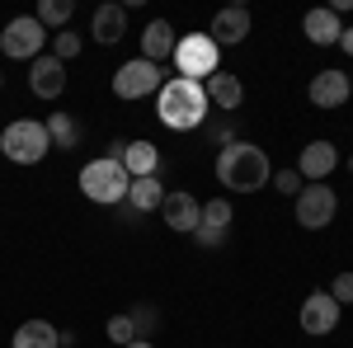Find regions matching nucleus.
<instances>
[{
  "mask_svg": "<svg viewBox=\"0 0 353 348\" xmlns=\"http://www.w3.org/2000/svg\"><path fill=\"white\" fill-rule=\"evenodd\" d=\"M161 216L170 231H179V236H193L198 231V221H203V203L193 198L189 188H170L161 203Z\"/></svg>",
  "mask_w": 353,
  "mask_h": 348,
  "instance_id": "obj_9",
  "label": "nucleus"
},
{
  "mask_svg": "<svg viewBox=\"0 0 353 348\" xmlns=\"http://www.w3.org/2000/svg\"><path fill=\"white\" fill-rule=\"evenodd\" d=\"M109 339H113V344H123V348L132 344V339H137L132 316H113V320H109Z\"/></svg>",
  "mask_w": 353,
  "mask_h": 348,
  "instance_id": "obj_25",
  "label": "nucleus"
},
{
  "mask_svg": "<svg viewBox=\"0 0 353 348\" xmlns=\"http://www.w3.org/2000/svg\"><path fill=\"white\" fill-rule=\"evenodd\" d=\"M28 90H33L38 99H61V90H66V66H61L57 57H38L33 71H28Z\"/></svg>",
  "mask_w": 353,
  "mask_h": 348,
  "instance_id": "obj_11",
  "label": "nucleus"
},
{
  "mask_svg": "<svg viewBox=\"0 0 353 348\" xmlns=\"http://www.w3.org/2000/svg\"><path fill=\"white\" fill-rule=\"evenodd\" d=\"M0 151H5L14 165H38L48 151H52V141H48V127H43V123L19 118V123H10V127L0 132Z\"/></svg>",
  "mask_w": 353,
  "mask_h": 348,
  "instance_id": "obj_5",
  "label": "nucleus"
},
{
  "mask_svg": "<svg viewBox=\"0 0 353 348\" xmlns=\"http://www.w3.org/2000/svg\"><path fill=\"white\" fill-rule=\"evenodd\" d=\"M339 48H344V52L353 57V28H344V33H339Z\"/></svg>",
  "mask_w": 353,
  "mask_h": 348,
  "instance_id": "obj_30",
  "label": "nucleus"
},
{
  "mask_svg": "<svg viewBox=\"0 0 353 348\" xmlns=\"http://www.w3.org/2000/svg\"><path fill=\"white\" fill-rule=\"evenodd\" d=\"M66 19H71V0H43V5H38V24L48 28V24H66Z\"/></svg>",
  "mask_w": 353,
  "mask_h": 348,
  "instance_id": "obj_24",
  "label": "nucleus"
},
{
  "mask_svg": "<svg viewBox=\"0 0 353 348\" xmlns=\"http://www.w3.org/2000/svg\"><path fill=\"white\" fill-rule=\"evenodd\" d=\"M334 212H339L334 188L311 184V188H301V193H297V226H301V231H321V226H330Z\"/></svg>",
  "mask_w": 353,
  "mask_h": 348,
  "instance_id": "obj_7",
  "label": "nucleus"
},
{
  "mask_svg": "<svg viewBox=\"0 0 353 348\" xmlns=\"http://www.w3.org/2000/svg\"><path fill=\"white\" fill-rule=\"evenodd\" d=\"M349 90H353V71H349Z\"/></svg>",
  "mask_w": 353,
  "mask_h": 348,
  "instance_id": "obj_32",
  "label": "nucleus"
},
{
  "mask_svg": "<svg viewBox=\"0 0 353 348\" xmlns=\"http://www.w3.org/2000/svg\"><path fill=\"white\" fill-rule=\"evenodd\" d=\"M90 28H94V38H99V43H109V48H113V43H123V28H128L123 5H113V0H109V5H99V10H94V24H90Z\"/></svg>",
  "mask_w": 353,
  "mask_h": 348,
  "instance_id": "obj_20",
  "label": "nucleus"
},
{
  "mask_svg": "<svg viewBox=\"0 0 353 348\" xmlns=\"http://www.w3.org/2000/svg\"><path fill=\"white\" fill-rule=\"evenodd\" d=\"M132 325H137V339H141V329H146V325H156V311H151V306H137Z\"/></svg>",
  "mask_w": 353,
  "mask_h": 348,
  "instance_id": "obj_29",
  "label": "nucleus"
},
{
  "mask_svg": "<svg viewBox=\"0 0 353 348\" xmlns=\"http://www.w3.org/2000/svg\"><path fill=\"white\" fill-rule=\"evenodd\" d=\"M208 38H212V43H226V48H231V43H245V38H250V10H245V5H231V10H221L217 19H212V28H208Z\"/></svg>",
  "mask_w": 353,
  "mask_h": 348,
  "instance_id": "obj_14",
  "label": "nucleus"
},
{
  "mask_svg": "<svg viewBox=\"0 0 353 348\" xmlns=\"http://www.w3.org/2000/svg\"><path fill=\"white\" fill-rule=\"evenodd\" d=\"M301 28H306V38H311V43H321V48L339 43V33H344V24H339V14H334V10H306Z\"/></svg>",
  "mask_w": 353,
  "mask_h": 348,
  "instance_id": "obj_18",
  "label": "nucleus"
},
{
  "mask_svg": "<svg viewBox=\"0 0 353 348\" xmlns=\"http://www.w3.org/2000/svg\"><path fill=\"white\" fill-rule=\"evenodd\" d=\"M273 188L288 193V198H297V193H301V174H297V170H283V174H273Z\"/></svg>",
  "mask_w": 353,
  "mask_h": 348,
  "instance_id": "obj_28",
  "label": "nucleus"
},
{
  "mask_svg": "<svg viewBox=\"0 0 353 348\" xmlns=\"http://www.w3.org/2000/svg\"><path fill=\"white\" fill-rule=\"evenodd\" d=\"M334 165H339V151H334L330 141H311V146L301 151V161H297V174H301V179H311V184H321Z\"/></svg>",
  "mask_w": 353,
  "mask_h": 348,
  "instance_id": "obj_15",
  "label": "nucleus"
},
{
  "mask_svg": "<svg viewBox=\"0 0 353 348\" xmlns=\"http://www.w3.org/2000/svg\"><path fill=\"white\" fill-rule=\"evenodd\" d=\"M128 188H132V179H128L123 161H113V156H99L81 170V193L90 203H123Z\"/></svg>",
  "mask_w": 353,
  "mask_h": 348,
  "instance_id": "obj_3",
  "label": "nucleus"
},
{
  "mask_svg": "<svg viewBox=\"0 0 353 348\" xmlns=\"http://www.w3.org/2000/svg\"><path fill=\"white\" fill-rule=\"evenodd\" d=\"M203 94H208V104H217V108H241V99H245V90H241V81L231 76V71H217V76H208L203 81Z\"/></svg>",
  "mask_w": 353,
  "mask_h": 348,
  "instance_id": "obj_17",
  "label": "nucleus"
},
{
  "mask_svg": "<svg viewBox=\"0 0 353 348\" xmlns=\"http://www.w3.org/2000/svg\"><path fill=\"white\" fill-rule=\"evenodd\" d=\"M217 179H221V188H236V193H259L273 179L269 151L250 146V141H226L217 151Z\"/></svg>",
  "mask_w": 353,
  "mask_h": 348,
  "instance_id": "obj_1",
  "label": "nucleus"
},
{
  "mask_svg": "<svg viewBox=\"0 0 353 348\" xmlns=\"http://www.w3.org/2000/svg\"><path fill=\"white\" fill-rule=\"evenodd\" d=\"M208 94H203V85L184 81V76H174V81H165L156 90V113H161L165 127H174V132H189L198 127L203 118H208Z\"/></svg>",
  "mask_w": 353,
  "mask_h": 348,
  "instance_id": "obj_2",
  "label": "nucleus"
},
{
  "mask_svg": "<svg viewBox=\"0 0 353 348\" xmlns=\"http://www.w3.org/2000/svg\"><path fill=\"white\" fill-rule=\"evenodd\" d=\"M174 66H179L184 81L203 85L208 76H217V71H221V48L208 38V33H189V38L174 43Z\"/></svg>",
  "mask_w": 353,
  "mask_h": 348,
  "instance_id": "obj_4",
  "label": "nucleus"
},
{
  "mask_svg": "<svg viewBox=\"0 0 353 348\" xmlns=\"http://www.w3.org/2000/svg\"><path fill=\"white\" fill-rule=\"evenodd\" d=\"M330 296L339 301V311H344V306H353V273H339V278L330 283Z\"/></svg>",
  "mask_w": 353,
  "mask_h": 348,
  "instance_id": "obj_27",
  "label": "nucleus"
},
{
  "mask_svg": "<svg viewBox=\"0 0 353 348\" xmlns=\"http://www.w3.org/2000/svg\"><path fill=\"white\" fill-rule=\"evenodd\" d=\"M174 28L165 24V19H151L146 24V33H141V52H146V61H161V57H174Z\"/></svg>",
  "mask_w": 353,
  "mask_h": 348,
  "instance_id": "obj_21",
  "label": "nucleus"
},
{
  "mask_svg": "<svg viewBox=\"0 0 353 348\" xmlns=\"http://www.w3.org/2000/svg\"><path fill=\"white\" fill-rule=\"evenodd\" d=\"M226 231H231V207H226V198H212V203H203V221H198L193 240L212 249V245L226 240Z\"/></svg>",
  "mask_w": 353,
  "mask_h": 348,
  "instance_id": "obj_12",
  "label": "nucleus"
},
{
  "mask_svg": "<svg viewBox=\"0 0 353 348\" xmlns=\"http://www.w3.org/2000/svg\"><path fill=\"white\" fill-rule=\"evenodd\" d=\"M349 170H353V161H349Z\"/></svg>",
  "mask_w": 353,
  "mask_h": 348,
  "instance_id": "obj_33",
  "label": "nucleus"
},
{
  "mask_svg": "<svg viewBox=\"0 0 353 348\" xmlns=\"http://www.w3.org/2000/svg\"><path fill=\"white\" fill-rule=\"evenodd\" d=\"M43 127H48V141H52V146H61V151H76L81 127H76V118H71V113H52Z\"/></svg>",
  "mask_w": 353,
  "mask_h": 348,
  "instance_id": "obj_23",
  "label": "nucleus"
},
{
  "mask_svg": "<svg viewBox=\"0 0 353 348\" xmlns=\"http://www.w3.org/2000/svg\"><path fill=\"white\" fill-rule=\"evenodd\" d=\"M128 348H156V344H151V339H132Z\"/></svg>",
  "mask_w": 353,
  "mask_h": 348,
  "instance_id": "obj_31",
  "label": "nucleus"
},
{
  "mask_svg": "<svg viewBox=\"0 0 353 348\" xmlns=\"http://www.w3.org/2000/svg\"><path fill=\"white\" fill-rule=\"evenodd\" d=\"M334 325H339V301H334L330 292H311L306 301H301V329H306V334L321 339V334H330Z\"/></svg>",
  "mask_w": 353,
  "mask_h": 348,
  "instance_id": "obj_10",
  "label": "nucleus"
},
{
  "mask_svg": "<svg viewBox=\"0 0 353 348\" xmlns=\"http://www.w3.org/2000/svg\"><path fill=\"white\" fill-rule=\"evenodd\" d=\"M123 170H128V179H146V174H156V170H161V146H156V141H128V151H123Z\"/></svg>",
  "mask_w": 353,
  "mask_h": 348,
  "instance_id": "obj_16",
  "label": "nucleus"
},
{
  "mask_svg": "<svg viewBox=\"0 0 353 348\" xmlns=\"http://www.w3.org/2000/svg\"><path fill=\"white\" fill-rule=\"evenodd\" d=\"M306 94H311L316 108H339L353 90H349V76L344 71H321V76H311V90Z\"/></svg>",
  "mask_w": 353,
  "mask_h": 348,
  "instance_id": "obj_13",
  "label": "nucleus"
},
{
  "mask_svg": "<svg viewBox=\"0 0 353 348\" xmlns=\"http://www.w3.org/2000/svg\"><path fill=\"white\" fill-rule=\"evenodd\" d=\"M161 66L156 61H146V57H137L128 66H118V76H113V94L118 99H141V94H156L161 90Z\"/></svg>",
  "mask_w": 353,
  "mask_h": 348,
  "instance_id": "obj_8",
  "label": "nucleus"
},
{
  "mask_svg": "<svg viewBox=\"0 0 353 348\" xmlns=\"http://www.w3.org/2000/svg\"><path fill=\"white\" fill-rule=\"evenodd\" d=\"M52 48H57V61L66 66L71 57H81V38H76V33H57V38H52Z\"/></svg>",
  "mask_w": 353,
  "mask_h": 348,
  "instance_id": "obj_26",
  "label": "nucleus"
},
{
  "mask_svg": "<svg viewBox=\"0 0 353 348\" xmlns=\"http://www.w3.org/2000/svg\"><path fill=\"white\" fill-rule=\"evenodd\" d=\"M14 348H61V329L48 320H24L19 329H14V339H10Z\"/></svg>",
  "mask_w": 353,
  "mask_h": 348,
  "instance_id": "obj_19",
  "label": "nucleus"
},
{
  "mask_svg": "<svg viewBox=\"0 0 353 348\" xmlns=\"http://www.w3.org/2000/svg\"><path fill=\"white\" fill-rule=\"evenodd\" d=\"M161 203H165V184L156 179V174L132 179V188H128V207H132V212H156Z\"/></svg>",
  "mask_w": 353,
  "mask_h": 348,
  "instance_id": "obj_22",
  "label": "nucleus"
},
{
  "mask_svg": "<svg viewBox=\"0 0 353 348\" xmlns=\"http://www.w3.org/2000/svg\"><path fill=\"white\" fill-rule=\"evenodd\" d=\"M43 43H48V33L38 24V14H19V19H10L5 33H0V52L14 57V61H28V57L43 52Z\"/></svg>",
  "mask_w": 353,
  "mask_h": 348,
  "instance_id": "obj_6",
  "label": "nucleus"
}]
</instances>
